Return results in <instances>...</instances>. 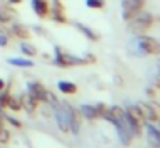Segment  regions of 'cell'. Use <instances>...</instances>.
Wrapping results in <instances>:
<instances>
[{
	"instance_id": "cell-22",
	"label": "cell",
	"mask_w": 160,
	"mask_h": 148,
	"mask_svg": "<svg viewBox=\"0 0 160 148\" xmlns=\"http://www.w3.org/2000/svg\"><path fill=\"white\" fill-rule=\"evenodd\" d=\"M21 50L24 52L26 55H29V57H33V55H36V48L33 47V45H28V43H22V45H21Z\"/></svg>"
},
{
	"instance_id": "cell-4",
	"label": "cell",
	"mask_w": 160,
	"mask_h": 148,
	"mask_svg": "<svg viewBox=\"0 0 160 148\" xmlns=\"http://www.w3.org/2000/svg\"><path fill=\"white\" fill-rule=\"evenodd\" d=\"M128 24H129V28H131V31H134L136 34H143V33H146V31H150L153 28L155 17H153L152 14L141 10L138 16H134L131 21H128Z\"/></svg>"
},
{
	"instance_id": "cell-20",
	"label": "cell",
	"mask_w": 160,
	"mask_h": 148,
	"mask_svg": "<svg viewBox=\"0 0 160 148\" xmlns=\"http://www.w3.org/2000/svg\"><path fill=\"white\" fill-rule=\"evenodd\" d=\"M11 91L9 89H2L0 91V109H7V105H9V100H11Z\"/></svg>"
},
{
	"instance_id": "cell-23",
	"label": "cell",
	"mask_w": 160,
	"mask_h": 148,
	"mask_svg": "<svg viewBox=\"0 0 160 148\" xmlns=\"http://www.w3.org/2000/svg\"><path fill=\"white\" fill-rule=\"evenodd\" d=\"M78 28H79L81 31H84V34H86V36H90V38H91V40H93V41H97V40H98V34H95V33H93V31H91V29H88V28L81 26V24H79V26H78Z\"/></svg>"
},
{
	"instance_id": "cell-8",
	"label": "cell",
	"mask_w": 160,
	"mask_h": 148,
	"mask_svg": "<svg viewBox=\"0 0 160 148\" xmlns=\"http://www.w3.org/2000/svg\"><path fill=\"white\" fill-rule=\"evenodd\" d=\"M112 124H114L115 129H117V134H119V140H121V143L124 145V146H129V145H131V141H132V131L129 129L126 117H121V119L114 120Z\"/></svg>"
},
{
	"instance_id": "cell-13",
	"label": "cell",
	"mask_w": 160,
	"mask_h": 148,
	"mask_svg": "<svg viewBox=\"0 0 160 148\" xmlns=\"http://www.w3.org/2000/svg\"><path fill=\"white\" fill-rule=\"evenodd\" d=\"M121 117H124V109L119 107V105H115V107H108L107 112H105V115H103V119L108 120V122H114V120L121 119Z\"/></svg>"
},
{
	"instance_id": "cell-15",
	"label": "cell",
	"mask_w": 160,
	"mask_h": 148,
	"mask_svg": "<svg viewBox=\"0 0 160 148\" xmlns=\"http://www.w3.org/2000/svg\"><path fill=\"white\" fill-rule=\"evenodd\" d=\"M12 34L19 40H29L31 38V31L24 26V24H14L12 26Z\"/></svg>"
},
{
	"instance_id": "cell-27",
	"label": "cell",
	"mask_w": 160,
	"mask_h": 148,
	"mask_svg": "<svg viewBox=\"0 0 160 148\" xmlns=\"http://www.w3.org/2000/svg\"><path fill=\"white\" fill-rule=\"evenodd\" d=\"M4 88H5V81H4V79H0V91H2Z\"/></svg>"
},
{
	"instance_id": "cell-18",
	"label": "cell",
	"mask_w": 160,
	"mask_h": 148,
	"mask_svg": "<svg viewBox=\"0 0 160 148\" xmlns=\"http://www.w3.org/2000/svg\"><path fill=\"white\" fill-rule=\"evenodd\" d=\"M7 109L14 110V112H19V110H22V103H21V96H11V100H9V105Z\"/></svg>"
},
{
	"instance_id": "cell-21",
	"label": "cell",
	"mask_w": 160,
	"mask_h": 148,
	"mask_svg": "<svg viewBox=\"0 0 160 148\" xmlns=\"http://www.w3.org/2000/svg\"><path fill=\"white\" fill-rule=\"evenodd\" d=\"M86 5L90 9H103L105 0H86Z\"/></svg>"
},
{
	"instance_id": "cell-9",
	"label": "cell",
	"mask_w": 160,
	"mask_h": 148,
	"mask_svg": "<svg viewBox=\"0 0 160 148\" xmlns=\"http://www.w3.org/2000/svg\"><path fill=\"white\" fill-rule=\"evenodd\" d=\"M146 126V140H148L152 148H160V131L153 124H145Z\"/></svg>"
},
{
	"instance_id": "cell-2",
	"label": "cell",
	"mask_w": 160,
	"mask_h": 148,
	"mask_svg": "<svg viewBox=\"0 0 160 148\" xmlns=\"http://www.w3.org/2000/svg\"><path fill=\"white\" fill-rule=\"evenodd\" d=\"M124 117L128 120L129 129L132 131V136H139L141 134L143 126L146 124V119L143 115V110L139 109V105H131L124 110Z\"/></svg>"
},
{
	"instance_id": "cell-10",
	"label": "cell",
	"mask_w": 160,
	"mask_h": 148,
	"mask_svg": "<svg viewBox=\"0 0 160 148\" xmlns=\"http://www.w3.org/2000/svg\"><path fill=\"white\" fill-rule=\"evenodd\" d=\"M31 7L38 17H47L50 14V3L48 0H31Z\"/></svg>"
},
{
	"instance_id": "cell-17",
	"label": "cell",
	"mask_w": 160,
	"mask_h": 148,
	"mask_svg": "<svg viewBox=\"0 0 160 148\" xmlns=\"http://www.w3.org/2000/svg\"><path fill=\"white\" fill-rule=\"evenodd\" d=\"M81 114H83L86 119H90V120L100 119V117H98L97 109H95V105H83V107H81Z\"/></svg>"
},
{
	"instance_id": "cell-25",
	"label": "cell",
	"mask_w": 160,
	"mask_h": 148,
	"mask_svg": "<svg viewBox=\"0 0 160 148\" xmlns=\"http://www.w3.org/2000/svg\"><path fill=\"white\" fill-rule=\"evenodd\" d=\"M7 43H9V38L5 34H0V47H7Z\"/></svg>"
},
{
	"instance_id": "cell-26",
	"label": "cell",
	"mask_w": 160,
	"mask_h": 148,
	"mask_svg": "<svg viewBox=\"0 0 160 148\" xmlns=\"http://www.w3.org/2000/svg\"><path fill=\"white\" fill-rule=\"evenodd\" d=\"M9 3L11 5H19V3H22V0H9Z\"/></svg>"
},
{
	"instance_id": "cell-12",
	"label": "cell",
	"mask_w": 160,
	"mask_h": 148,
	"mask_svg": "<svg viewBox=\"0 0 160 148\" xmlns=\"http://www.w3.org/2000/svg\"><path fill=\"white\" fill-rule=\"evenodd\" d=\"M52 19L55 23H67V17L64 14V5L60 0H53V10H52Z\"/></svg>"
},
{
	"instance_id": "cell-28",
	"label": "cell",
	"mask_w": 160,
	"mask_h": 148,
	"mask_svg": "<svg viewBox=\"0 0 160 148\" xmlns=\"http://www.w3.org/2000/svg\"><path fill=\"white\" fill-rule=\"evenodd\" d=\"M0 129H4V117L0 115Z\"/></svg>"
},
{
	"instance_id": "cell-1",
	"label": "cell",
	"mask_w": 160,
	"mask_h": 148,
	"mask_svg": "<svg viewBox=\"0 0 160 148\" xmlns=\"http://www.w3.org/2000/svg\"><path fill=\"white\" fill-rule=\"evenodd\" d=\"M55 107V120L57 126L62 133H79L81 127V115L74 107H71L69 103H53Z\"/></svg>"
},
{
	"instance_id": "cell-19",
	"label": "cell",
	"mask_w": 160,
	"mask_h": 148,
	"mask_svg": "<svg viewBox=\"0 0 160 148\" xmlns=\"http://www.w3.org/2000/svg\"><path fill=\"white\" fill-rule=\"evenodd\" d=\"M9 64L18 67H33V60H26V59H9Z\"/></svg>"
},
{
	"instance_id": "cell-11",
	"label": "cell",
	"mask_w": 160,
	"mask_h": 148,
	"mask_svg": "<svg viewBox=\"0 0 160 148\" xmlns=\"http://www.w3.org/2000/svg\"><path fill=\"white\" fill-rule=\"evenodd\" d=\"M21 103H22V109H26V112L28 114H33L36 112V109H38L40 102L35 98V96H31L29 93H26V95L21 96Z\"/></svg>"
},
{
	"instance_id": "cell-24",
	"label": "cell",
	"mask_w": 160,
	"mask_h": 148,
	"mask_svg": "<svg viewBox=\"0 0 160 148\" xmlns=\"http://www.w3.org/2000/svg\"><path fill=\"white\" fill-rule=\"evenodd\" d=\"M11 140V133H9L7 129H0V143H7V141Z\"/></svg>"
},
{
	"instance_id": "cell-7",
	"label": "cell",
	"mask_w": 160,
	"mask_h": 148,
	"mask_svg": "<svg viewBox=\"0 0 160 148\" xmlns=\"http://www.w3.org/2000/svg\"><path fill=\"white\" fill-rule=\"evenodd\" d=\"M138 47L146 55H160V40H157V38L146 36V34H139Z\"/></svg>"
},
{
	"instance_id": "cell-6",
	"label": "cell",
	"mask_w": 160,
	"mask_h": 148,
	"mask_svg": "<svg viewBox=\"0 0 160 148\" xmlns=\"http://www.w3.org/2000/svg\"><path fill=\"white\" fill-rule=\"evenodd\" d=\"M146 5V0H122V17L124 21H131L134 16H138Z\"/></svg>"
},
{
	"instance_id": "cell-14",
	"label": "cell",
	"mask_w": 160,
	"mask_h": 148,
	"mask_svg": "<svg viewBox=\"0 0 160 148\" xmlns=\"http://www.w3.org/2000/svg\"><path fill=\"white\" fill-rule=\"evenodd\" d=\"M16 10L12 9V7H9V5H0V23H4V24H7V23H11L12 19H16Z\"/></svg>"
},
{
	"instance_id": "cell-5",
	"label": "cell",
	"mask_w": 160,
	"mask_h": 148,
	"mask_svg": "<svg viewBox=\"0 0 160 148\" xmlns=\"http://www.w3.org/2000/svg\"><path fill=\"white\" fill-rule=\"evenodd\" d=\"M28 93L31 96H35L36 100H38L40 103L42 102H45V103H55L57 100H55V96L52 95V93L48 91V89L45 88V86L42 84V83H38V81H31V83H28Z\"/></svg>"
},
{
	"instance_id": "cell-3",
	"label": "cell",
	"mask_w": 160,
	"mask_h": 148,
	"mask_svg": "<svg viewBox=\"0 0 160 148\" xmlns=\"http://www.w3.org/2000/svg\"><path fill=\"white\" fill-rule=\"evenodd\" d=\"M95 57L90 55V57H72V55L66 54V52L60 50V47H55V64L60 65V67H72V65H84V64H93Z\"/></svg>"
},
{
	"instance_id": "cell-16",
	"label": "cell",
	"mask_w": 160,
	"mask_h": 148,
	"mask_svg": "<svg viewBox=\"0 0 160 148\" xmlns=\"http://www.w3.org/2000/svg\"><path fill=\"white\" fill-rule=\"evenodd\" d=\"M57 88H59L62 93H66V95H74V93L78 91V86L74 84V83H71V81H59Z\"/></svg>"
}]
</instances>
